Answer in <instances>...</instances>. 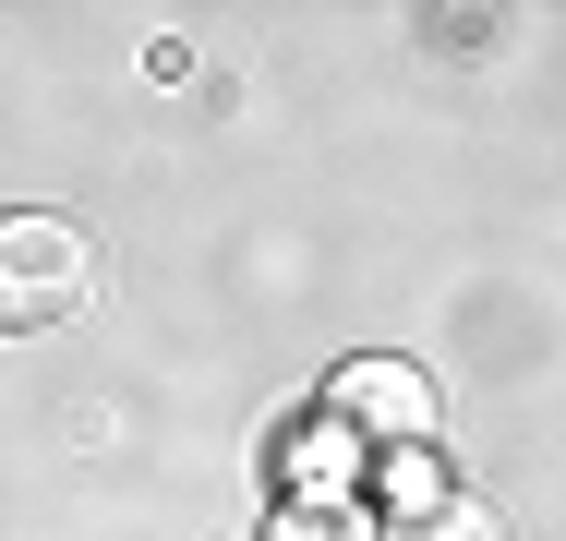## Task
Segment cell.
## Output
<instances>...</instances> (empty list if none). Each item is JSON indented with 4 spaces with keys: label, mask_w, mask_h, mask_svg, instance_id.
<instances>
[{
    "label": "cell",
    "mask_w": 566,
    "mask_h": 541,
    "mask_svg": "<svg viewBox=\"0 0 566 541\" xmlns=\"http://www.w3.org/2000/svg\"><path fill=\"white\" fill-rule=\"evenodd\" d=\"M97 301V241L49 205L0 216V325H73Z\"/></svg>",
    "instance_id": "1"
},
{
    "label": "cell",
    "mask_w": 566,
    "mask_h": 541,
    "mask_svg": "<svg viewBox=\"0 0 566 541\" xmlns=\"http://www.w3.org/2000/svg\"><path fill=\"white\" fill-rule=\"evenodd\" d=\"M326 422H338L349 445H434V373L361 349V361L326 373Z\"/></svg>",
    "instance_id": "2"
},
{
    "label": "cell",
    "mask_w": 566,
    "mask_h": 541,
    "mask_svg": "<svg viewBox=\"0 0 566 541\" xmlns=\"http://www.w3.org/2000/svg\"><path fill=\"white\" fill-rule=\"evenodd\" d=\"M374 506H398V530L434 518V506H447V457H434V445H386V457H374Z\"/></svg>",
    "instance_id": "3"
},
{
    "label": "cell",
    "mask_w": 566,
    "mask_h": 541,
    "mask_svg": "<svg viewBox=\"0 0 566 541\" xmlns=\"http://www.w3.org/2000/svg\"><path fill=\"white\" fill-rule=\"evenodd\" d=\"M265 541H374V518H361L349 494H290V506L265 518Z\"/></svg>",
    "instance_id": "4"
},
{
    "label": "cell",
    "mask_w": 566,
    "mask_h": 541,
    "mask_svg": "<svg viewBox=\"0 0 566 541\" xmlns=\"http://www.w3.org/2000/svg\"><path fill=\"white\" fill-rule=\"evenodd\" d=\"M374 541H506V518H494V506H470V494H447L434 518H410V530H374Z\"/></svg>",
    "instance_id": "5"
}]
</instances>
